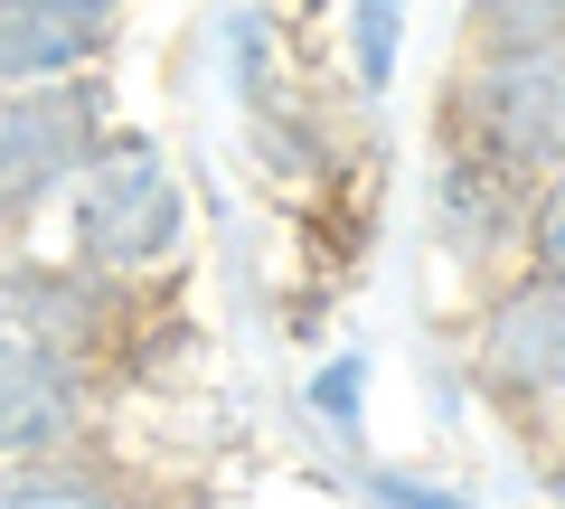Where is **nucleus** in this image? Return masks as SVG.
I'll return each mask as SVG.
<instances>
[{
  "label": "nucleus",
  "instance_id": "6",
  "mask_svg": "<svg viewBox=\"0 0 565 509\" xmlns=\"http://www.w3.org/2000/svg\"><path fill=\"white\" fill-rule=\"evenodd\" d=\"M122 0H0V95L20 85H85L114 57Z\"/></svg>",
  "mask_w": 565,
  "mask_h": 509
},
{
  "label": "nucleus",
  "instance_id": "2",
  "mask_svg": "<svg viewBox=\"0 0 565 509\" xmlns=\"http://www.w3.org/2000/svg\"><path fill=\"white\" fill-rule=\"evenodd\" d=\"M444 161L537 199L565 170V57H462L444 76Z\"/></svg>",
  "mask_w": 565,
  "mask_h": 509
},
{
  "label": "nucleus",
  "instance_id": "7",
  "mask_svg": "<svg viewBox=\"0 0 565 509\" xmlns=\"http://www.w3.org/2000/svg\"><path fill=\"white\" fill-rule=\"evenodd\" d=\"M434 226H444V245L462 265H490V255H519L527 199L509 180H490V170H471V161H444L434 170Z\"/></svg>",
  "mask_w": 565,
  "mask_h": 509
},
{
  "label": "nucleus",
  "instance_id": "8",
  "mask_svg": "<svg viewBox=\"0 0 565 509\" xmlns=\"http://www.w3.org/2000/svg\"><path fill=\"white\" fill-rule=\"evenodd\" d=\"M462 57H565V0H462Z\"/></svg>",
  "mask_w": 565,
  "mask_h": 509
},
{
  "label": "nucleus",
  "instance_id": "9",
  "mask_svg": "<svg viewBox=\"0 0 565 509\" xmlns=\"http://www.w3.org/2000/svg\"><path fill=\"white\" fill-rule=\"evenodd\" d=\"M0 509H141V500L95 463H29L20 481L0 490Z\"/></svg>",
  "mask_w": 565,
  "mask_h": 509
},
{
  "label": "nucleus",
  "instance_id": "5",
  "mask_svg": "<svg viewBox=\"0 0 565 509\" xmlns=\"http://www.w3.org/2000/svg\"><path fill=\"white\" fill-rule=\"evenodd\" d=\"M95 415V378L39 340L0 330V463H66Z\"/></svg>",
  "mask_w": 565,
  "mask_h": 509
},
{
  "label": "nucleus",
  "instance_id": "4",
  "mask_svg": "<svg viewBox=\"0 0 565 509\" xmlns=\"http://www.w3.org/2000/svg\"><path fill=\"white\" fill-rule=\"evenodd\" d=\"M104 76L85 85H20V95H0V208H39V199H66L95 142L114 132L104 114Z\"/></svg>",
  "mask_w": 565,
  "mask_h": 509
},
{
  "label": "nucleus",
  "instance_id": "10",
  "mask_svg": "<svg viewBox=\"0 0 565 509\" xmlns=\"http://www.w3.org/2000/svg\"><path fill=\"white\" fill-rule=\"evenodd\" d=\"M519 274L527 284H556L565 293V170L527 199V236H519Z\"/></svg>",
  "mask_w": 565,
  "mask_h": 509
},
{
  "label": "nucleus",
  "instance_id": "1",
  "mask_svg": "<svg viewBox=\"0 0 565 509\" xmlns=\"http://www.w3.org/2000/svg\"><path fill=\"white\" fill-rule=\"evenodd\" d=\"M57 226H66V265L104 274V284H151L189 245V199L170 180V151L132 123H114L95 142V161L66 180Z\"/></svg>",
  "mask_w": 565,
  "mask_h": 509
},
{
  "label": "nucleus",
  "instance_id": "3",
  "mask_svg": "<svg viewBox=\"0 0 565 509\" xmlns=\"http://www.w3.org/2000/svg\"><path fill=\"white\" fill-rule=\"evenodd\" d=\"M462 368L471 388L509 415H537L565 396V293L556 284H490V303L471 311V340H462Z\"/></svg>",
  "mask_w": 565,
  "mask_h": 509
}]
</instances>
